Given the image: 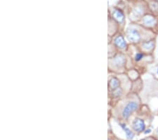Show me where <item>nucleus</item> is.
<instances>
[{
	"instance_id": "nucleus-6",
	"label": "nucleus",
	"mask_w": 158,
	"mask_h": 140,
	"mask_svg": "<svg viewBox=\"0 0 158 140\" xmlns=\"http://www.w3.org/2000/svg\"><path fill=\"white\" fill-rule=\"evenodd\" d=\"M120 126L122 127V128L124 129V132H125L126 136H127V139H132L134 138V132H132L131 131V129H130L129 128V127H127L125 124H122V123H121V124H120Z\"/></svg>"
},
{
	"instance_id": "nucleus-2",
	"label": "nucleus",
	"mask_w": 158,
	"mask_h": 140,
	"mask_svg": "<svg viewBox=\"0 0 158 140\" xmlns=\"http://www.w3.org/2000/svg\"><path fill=\"white\" fill-rule=\"evenodd\" d=\"M132 128L136 132H143L146 129V124L144 121L140 118H136L132 123Z\"/></svg>"
},
{
	"instance_id": "nucleus-5",
	"label": "nucleus",
	"mask_w": 158,
	"mask_h": 140,
	"mask_svg": "<svg viewBox=\"0 0 158 140\" xmlns=\"http://www.w3.org/2000/svg\"><path fill=\"white\" fill-rule=\"evenodd\" d=\"M113 18L116 20L119 23L123 22L124 19V16L121 11H119L118 9H115L113 11Z\"/></svg>"
},
{
	"instance_id": "nucleus-12",
	"label": "nucleus",
	"mask_w": 158,
	"mask_h": 140,
	"mask_svg": "<svg viewBox=\"0 0 158 140\" xmlns=\"http://www.w3.org/2000/svg\"><path fill=\"white\" fill-rule=\"evenodd\" d=\"M157 133H156V137H157V140H158V129H157Z\"/></svg>"
},
{
	"instance_id": "nucleus-10",
	"label": "nucleus",
	"mask_w": 158,
	"mask_h": 140,
	"mask_svg": "<svg viewBox=\"0 0 158 140\" xmlns=\"http://www.w3.org/2000/svg\"><path fill=\"white\" fill-rule=\"evenodd\" d=\"M150 7L152 11H154V12L158 11V3L157 2H152V3H150Z\"/></svg>"
},
{
	"instance_id": "nucleus-7",
	"label": "nucleus",
	"mask_w": 158,
	"mask_h": 140,
	"mask_svg": "<svg viewBox=\"0 0 158 140\" xmlns=\"http://www.w3.org/2000/svg\"><path fill=\"white\" fill-rule=\"evenodd\" d=\"M114 43H115L117 46L122 48V49H124L127 46L126 43L124 41L123 37L122 36H118V38H116L115 40H114Z\"/></svg>"
},
{
	"instance_id": "nucleus-9",
	"label": "nucleus",
	"mask_w": 158,
	"mask_h": 140,
	"mask_svg": "<svg viewBox=\"0 0 158 140\" xmlns=\"http://www.w3.org/2000/svg\"><path fill=\"white\" fill-rule=\"evenodd\" d=\"M154 46V43L152 41H149L143 43V47L147 50H150L152 49V47Z\"/></svg>"
},
{
	"instance_id": "nucleus-11",
	"label": "nucleus",
	"mask_w": 158,
	"mask_h": 140,
	"mask_svg": "<svg viewBox=\"0 0 158 140\" xmlns=\"http://www.w3.org/2000/svg\"><path fill=\"white\" fill-rule=\"evenodd\" d=\"M143 57V55L142 53H138V54H136V61L141 60Z\"/></svg>"
},
{
	"instance_id": "nucleus-1",
	"label": "nucleus",
	"mask_w": 158,
	"mask_h": 140,
	"mask_svg": "<svg viewBox=\"0 0 158 140\" xmlns=\"http://www.w3.org/2000/svg\"><path fill=\"white\" fill-rule=\"evenodd\" d=\"M137 108H138V104L135 103V102H131V103H128L127 106L124 108L123 112H122L123 118L127 119L133 112L137 110Z\"/></svg>"
},
{
	"instance_id": "nucleus-3",
	"label": "nucleus",
	"mask_w": 158,
	"mask_h": 140,
	"mask_svg": "<svg viewBox=\"0 0 158 140\" xmlns=\"http://www.w3.org/2000/svg\"><path fill=\"white\" fill-rule=\"evenodd\" d=\"M127 38L131 42L136 43L140 40V35L136 30H131L127 34Z\"/></svg>"
},
{
	"instance_id": "nucleus-4",
	"label": "nucleus",
	"mask_w": 158,
	"mask_h": 140,
	"mask_svg": "<svg viewBox=\"0 0 158 140\" xmlns=\"http://www.w3.org/2000/svg\"><path fill=\"white\" fill-rule=\"evenodd\" d=\"M143 23L147 26H152L155 24L156 21H155V19L153 16H150V15H147L144 17Z\"/></svg>"
},
{
	"instance_id": "nucleus-13",
	"label": "nucleus",
	"mask_w": 158,
	"mask_h": 140,
	"mask_svg": "<svg viewBox=\"0 0 158 140\" xmlns=\"http://www.w3.org/2000/svg\"><path fill=\"white\" fill-rule=\"evenodd\" d=\"M141 140H150L148 139H141Z\"/></svg>"
},
{
	"instance_id": "nucleus-8",
	"label": "nucleus",
	"mask_w": 158,
	"mask_h": 140,
	"mask_svg": "<svg viewBox=\"0 0 158 140\" xmlns=\"http://www.w3.org/2000/svg\"><path fill=\"white\" fill-rule=\"evenodd\" d=\"M119 85V82L118 79L116 78H113L109 82V86L111 89L118 88Z\"/></svg>"
},
{
	"instance_id": "nucleus-14",
	"label": "nucleus",
	"mask_w": 158,
	"mask_h": 140,
	"mask_svg": "<svg viewBox=\"0 0 158 140\" xmlns=\"http://www.w3.org/2000/svg\"><path fill=\"white\" fill-rule=\"evenodd\" d=\"M157 73H158V69H157Z\"/></svg>"
}]
</instances>
